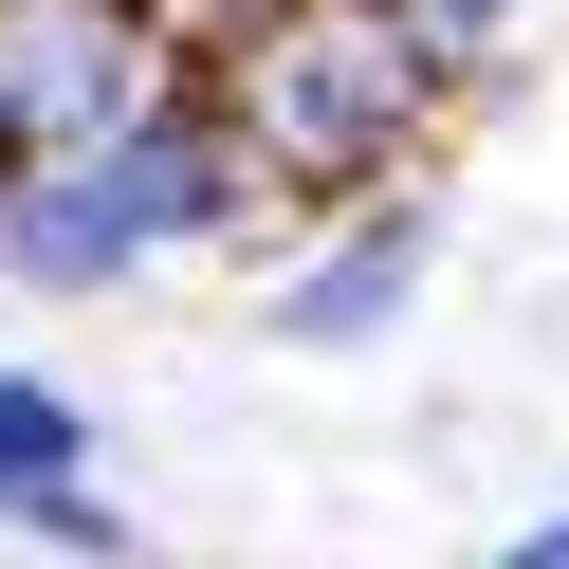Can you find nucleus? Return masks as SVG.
Instances as JSON below:
<instances>
[{
	"label": "nucleus",
	"instance_id": "f257e3e1",
	"mask_svg": "<svg viewBox=\"0 0 569 569\" xmlns=\"http://www.w3.org/2000/svg\"><path fill=\"white\" fill-rule=\"evenodd\" d=\"M441 111V38L405 0H258L239 19V148L276 184H368Z\"/></svg>",
	"mask_w": 569,
	"mask_h": 569
},
{
	"label": "nucleus",
	"instance_id": "f03ea898",
	"mask_svg": "<svg viewBox=\"0 0 569 569\" xmlns=\"http://www.w3.org/2000/svg\"><path fill=\"white\" fill-rule=\"evenodd\" d=\"M202 202H221V129H202V111H148V129H111V148H74L38 202H0V258L74 295V276H129L166 221H202Z\"/></svg>",
	"mask_w": 569,
	"mask_h": 569
},
{
	"label": "nucleus",
	"instance_id": "7ed1b4c3",
	"mask_svg": "<svg viewBox=\"0 0 569 569\" xmlns=\"http://www.w3.org/2000/svg\"><path fill=\"white\" fill-rule=\"evenodd\" d=\"M148 92V0H0V148L74 166Z\"/></svg>",
	"mask_w": 569,
	"mask_h": 569
},
{
	"label": "nucleus",
	"instance_id": "20e7f679",
	"mask_svg": "<svg viewBox=\"0 0 569 569\" xmlns=\"http://www.w3.org/2000/svg\"><path fill=\"white\" fill-rule=\"evenodd\" d=\"M74 459H92V422L56 405V386H0V496H19V515H56V532H92V496H74Z\"/></svg>",
	"mask_w": 569,
	"mask_h": 569
},
{
	"label": "nucleus",
	"instance_id": "39448f33",
	"mask_svg": "<svg viewBox=\"0 0 569 569\" xmlns=\"http://www.w3.org/2000/svg\"><path fill=\"white\" fill-rule=\"evenodd\" d=\"M405 276H422V239L386 221V239H349V258H312L276 331H312V349H349V331H368V312H405Z\"/></svg>",
	"mask_w": 569,
	"mask_h": 569
},
{
	"label": "nucleus",
	"instance_id": "423d86ee",
	"mask_svg": "<svg viewBox=\"0 0 569 569\" xmlns=\"http://www.w3.org/2000/svg\"><path fill=\"white\" fill-rule=\"evenodd\" d=\"M496 569H569V515H551V532H515V551H496Z\"/></svg>",
	"mask_w": 569,
	"mask_h": 569
},
{
	"label": "nucleus",
	"instance_id": "0eeeda50",
	"mask_svg": "<svg viewBox=\"0 0 569 569\" xmlns=\"http://www.w3.org/2000/svg\"><path fill=\"white\" fill-rule=\"evenodd\" d=\"M441 19H496V0H441Z\"/></svg>",
	"mask_w": 569,
	"mask_h": 569
}]
</instances>
